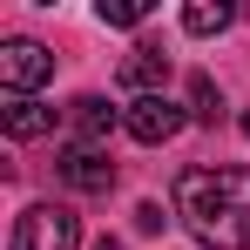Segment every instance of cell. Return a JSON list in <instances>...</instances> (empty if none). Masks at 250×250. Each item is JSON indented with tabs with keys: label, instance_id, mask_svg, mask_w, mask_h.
<instances>
[{
	"label": "cell",
	"instance_id": "cell-7",
	"mask_svg": "<svg viewBox=\"0 0 250 250\" xmlns=\"http://www.w3.org/2000/svg\"><path fill=\"white\" fill-rule=\"evenodd\" d=\"M0 128H7L14 142H34V135H47V128H54V108H41L34 95H7V108H0Z\"/></svg>",
	"mask_w": 250,
	"mask_h": 250
},
{
	"label": "cell",
	"instance_id": "cell-8",
	"mask_svg": "<svg viewBox=\"0 0 250 250\" xmlns=\"http://www.w3.org/2000/svg\"><path fill=\"white\" fill-rule=\"evenodd\" d=\"M68 122H75V135H82L88 149H95V142L115 128V108H108L102 95H82V102H68Z\"/></svg>",
	"mask_w": 250,
	"mask_h": 250
},
{
	"label": "cell",
	"instance_id": "cell-3",
	"mask_svg": "<svg viewBox=\"0 0 250 250\" xmlns=\"http://www.w3.org/2000/svg\"><path fill=\"white\" fill-rule=\"evenodd\" d=\"M183 122H189V108H176L169 95H135V102L122 108V128L135 135V142H176Z\"/></svg>",
	"mask_w": 250,
	"mask_h": 250
},
{
	"label": "cell",
	"instance_id": "cell-2",
	"mask_svg": "<svg viewBox=\"0 0 250 250\" xmlns=\"http://www.w3.org/2000/svg\"><path fill=\"white\" fill-rule=\"evenodd\" d=\"M75 244H82V223L61 203H27L14 216V237H7V250H75Z\"/></svg>",
	"mask_w": 250,
	"mask_h": 250
},
{
	"label": "cell",
	"instance_id": "cell-11",
	"mask_svg": "<svg viewBox=\"0 0 250 250\" xmlns=\"http://www.w3.org/2000/svg\"><path fill=\"white\" fill-rule=\"evenodd\" d=\"M95 14H102V21H108V27H142V21H149V14H156V7H149V0H102V7H95Z\"/></svg>",
	"mask_w": 250,
	"mask_h": 250
},
{
	"label": "cell",
	"instance_id": "cell-9",
	"mask_svg": "<svg viewBox=\"0 0 250 250\" xmlns=\"http://www.w3.org/2000/svg\"><path fill=\"white\" fill-rule=\"evenodd\" d=\"M230 21H237L230 0H196V7H183V27H189V34H223Z\"/></svg>",
	"mask_w": 250,
	"mask_h": 250
},
{
	"label": "cell",
	"instance_id": "cell-10",
	"mask_svg": "<svg viewBox=\"0 0 250 250\" xmlns=\"http://www.w3.org/2000/svg\"><path fill=\"white\" fill-rule=\"evenodd\" d=\"M189 115H196V122H223V95H216V82H209V75H196V82H189Z\"/></svg>",
	"mask_w": 250,
	"mask_h": 250
},
{
	"label": "cell",
	"instance_id": "cell-1",
	"mask_svg": "<svg viewBox=\"0 0 250 250\" xmlns=\"http://www.w3.org/2000/svg\"><path fill=\"white\" fill-rule=\"evenodd\" d=\"M176 216L209 250H250V169H183L176 176Z\"/></svg>",
	"mask_w": 250,
	"mask_h": 250
},
{
	"label": "cell",
	"instance_id": "cell-13",
	"mask_svg": "<svg viewBox=\"0 0 250 250\" xmlns=\"http://www.w3.org/2000/svg\"><path fill=\"white\" fill-rule=\"evenodd\" d=\"M244 135H250V115H244Z\"/></svg>",
	"mask_w": 250,
	"mask_h": 250
},
{
	"label": "cell",
	"instance_id": "cell-12",
	"mask_svg": "<svg viewBox=\"0 0 250 250\" xmlns=\"http://www.w3.org/2000/svg\"><path fill=\"white\" fill-rule=\"evenodd\" d=\"M95 250H122V244H108V237H102V244H95Z\"/></svg>",
	"mask_w": 250,
	"mask_h": 250
},
{
	"label": "cell",
	"instance_id": "cell-4",
	"mask_svg": "<svg viewBox=\"0 0 250 250\" xmlns=\"http://www.w3.org/2000/svg\"><path fill=\"white\" fill-rule=\"evenodd\" d=\"M54 75V54H47L41 41H0V82H7V95H34V88Z\"/></svg>",
	"mask_w": 250,
	"mask_h": 250
},
{
	"label": "cell",
	"instance_id": "cell-6",
	"mask_svg": "<svg viewBox=\"0 0 250 250\" xmlns=\"http://www.w3.org/2000/svg\"><path fill=\"white\" fill-rule=\"evenodd\" d=\"M169 82V54L156 41H142V47H128V61H122V88H135V95H156V88Z\"/></svg>",
	"mask_w": 250,
	"mask_h": 250
},
{
	"label": "cell",
	"instance_id": "cell-5",
	"mask_svg": "<svg viewBox=\"0 0 250 250\" xmlns=\"http://www.w3.org/2000/svg\"><path fill=\"white\" fill-rule=\"evenodd\" d=\"M61 183L68 189H82V196H108L115 189V163H108V149H88V142H75V149H61Z\"/></svg>",
	"mask_w": 250,
	"mask_h": 250
}]
</instances>
